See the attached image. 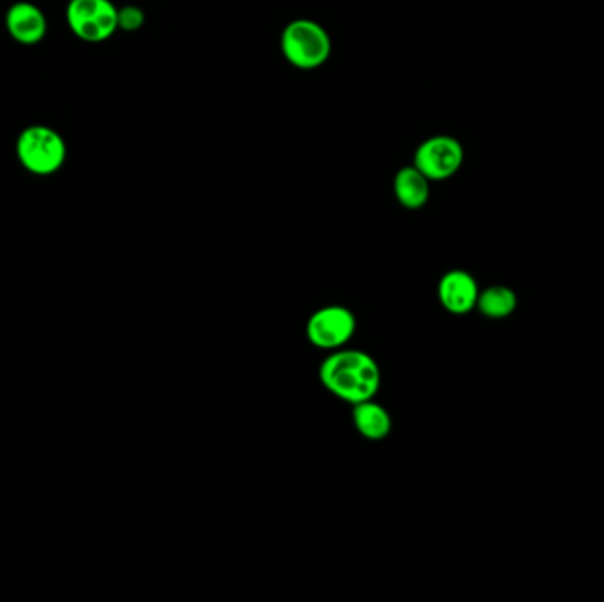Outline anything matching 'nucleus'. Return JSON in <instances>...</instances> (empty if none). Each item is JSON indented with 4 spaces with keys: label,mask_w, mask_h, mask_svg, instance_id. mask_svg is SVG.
Returning <instances> with one entry per match:
<instances>
[{
    "label": "nucleus",
    "mask_w": 604,
    "mask_h": 602,
    "mask_svg": "<svg viewBox=\"0 0 604 602\" xmlns=\"http://www.w3.org/2000/svg\"><path fill=\"white\" fill-rule=\"evenodd\" d=\"M318 375L329 393L352 405L373 399L382 382L381 368L363 350H334L323 359Z\"/></svg>",
    "instance_id": "obj_1"
},
{
    "label": "nucleus",
    "mask_w": 604,
    "mask_h": 602,
    "mask_svg": "<svg viewBox=\"0 0 604 602\" xmlns=\"http://www.w3.org/2000/svg\"><path fill=\"white\" fill-rule=\"evenodd\" d=\"M6 31L20 45H37L45 40L48 22L36 4L20 0L6 13Z\"/></svg>",
    "instance_id": "obj_8"
},
{
    "label": "nucleus",
    "mask_w": 604,
    "mask_h": 602,
    "mask_svg": "<svg viewBox=\"0 0 604 602\" xmlns=\"http://www.w3.org/2000/svg\"><path fill=\"white\" fill-rule=\"evenodd\" d=\"M352 419H354L359 434L367 440H373V442L389 437L391 429H393V419H391L389 412L385 411L384 406L373 402V399L354 405Z\"/></svg>",
    "instance_id": "obj_10"
},
{
    "label": "nucleus",
    "mask_w": 604,
    "mask_h": 602,
    "mask_svg": "<svg viewBox=\"0 0 604 602\" xmlns=\"http://www.w3.org/2000/svg\"><path fill=\"white\" fill-rule=\"evenodd\" d=\"M17 157L32 175L48 177L57 174L66 163L67 145L54 128L28 125L17 139Z\"/></svg>",
    "instance_id": "obj_3"
},
{
    "label": "nucleus",
    "mask_w": 604,
    "mask_h": 602,
    "mask_svg": "<svg viewBox=\"0 0 604 602\" xmlns=\"http://www.w3.org/2000/svg\"><path fill=\"white\" fill-rule=\"evenodd\" d=\"M119 8L112 0H69L67 25L78 40L103 43L119 31Z\"/></svg>",
    "instance_id": "obj_4"
},
{
    "label": "nucleus",
    "mask_w": 604,
    "mask_h": 602,
    "mask_svg": "<svg viewBox=\"0 0 604 602\" xmlns=\"http://www.w3.org/2000/svg\"><path fill=\"white\" fill-rule=\"evenodd\" d=\"M117 20H119L121 31L136 32L144 28L145 13L140 10L139 6H124V8H119Z\"/></svg>",
    "instance_id": "obj_12"
},
{
    "label": "nucleus",
    "mask_w": 604,
    "mask_h": 602,
    "mask_svg": "<svg viewBox=\"0 0 604 602\" xmlns=\"http://www.w3.org/2000/svg\"><path fill=\"white\" fill-rule=\"evenodd\" d=\"M393 189L399 206L419 210L430 201L431 180L416 166H403L394 175Z\"/></svg>",
    "instance_id": "obj_9"
},
{
    "label": "nucleus",
    "mask_w": 604,
    "mask_h": 602,
    "mask_svg": "<svg viewBox=\"0 0 604 602\" xmlns=\"http://www.w3.org/2000/svg\"><path fill=\"white\" fill-rule=\"evenodd\" d=\"M439 300L451 315H466L477 306L480 285L466 271L454 269L443 274L439 282Z\"/></svg>",
    "instance_id": "obj_7"
},
{
    "label": "nucleus",
    "mask_w": 604,
    "mask_h": 602,
    "mask_svg": "<svg viewBox=\"0 0 604 602\" xmlns=\"http://www.w3.org/2000/svg\"><path fill=\"white\" fill-rule=\"evenodd\" d=\"M465 163V149L460 140L449 134H435L414 152L413 165L421 169L431 183L448 180L460 172Z\"/></svg>",
    "instance_id": "obj_5"
},
{
    "label": "nucleus",
    "mask_w": 604,
    "mask_h": 602,
    "mask_svg": "<svg viewBox=\"0 0 604 602\" xmlns=\"http://www.w3.org/2000/svg\"><path fill=\"white\" fill-rule=\"evenodd\" d=\"M282 54L292 66L314 72L331 58L332 40L329 32L311 19H296L283 29Z\"/></svg>",
    "instance_id": "obj_2"
},
{
    "label": "nucleus",
    "mask_w": 604,
    "mask_h": 602,
    "mask_svg": "<svg viewBox=\"0 0 604 602\" xmlns=\"http://www.w3.org/2000/svg\"><path fill=\"white\" fill-rule=\"evenodd\" d=\"M518 308V295L513 288L504 285H493L480 292L477 306L483 317L490 320H504Z\"/></svg>",
    "instance_id": "obj_11"
},
{
    "label": "nucleus",
    "mask_w": 604,
    "mask_h": 602,
    "mask_svg": "<svg viewBox=\"0 0 604 602\" xmlns=\"http://www.w3.org/2000/svg\"><path fill=\"white\" fill-rule=\"evenodd\" d=\"M358 320L345 306H323L309 317L306 336L309 343L320 350H340L354 338Z\"/></svg>",
    "instance_id": "obj_6"
}]
</instances>
